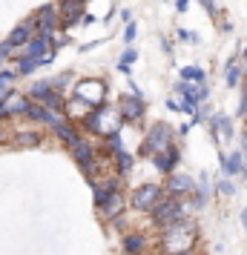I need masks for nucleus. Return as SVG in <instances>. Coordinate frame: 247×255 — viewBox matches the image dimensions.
<instances>
[{
	"label": "nucleus",
	"mask_w": 247,
	"mask_h": 255,
	"mask_svg": "<svg viewBox=\"0 0 247 255\" xmlns=\"http://www.w3.org/2000/svg\"><path fill=\"white\" fill-rule=\"evenodd\" d=\"M196 230L190 227L187 221H176V224H170V227H164V238H161V244H164V250L170 255H190V247L196 244Z\"/></svg>",
	"instance_id": "nucleus-1"
},
{
	"label": "nucleus",
	"mask_w": 247,
	"mask_h": 255,
	"mask_svg": "<svg viewBox=\"0 0 247 255\" xmlns=\"http://www.w3.org/2000/svg\"><path fill=\"white\" fill-rule=\"evenodd\" d=\"M170 146H173V127H170V124H153V127L147 129V138H144L138 155L153 158V155L170 149Z\"/></svg>",
	"instance_id": "nucleus-2"
},
{
	"label": "nucleus",
	"mask_w": 247,
	"mask_h": 255,
	"mask_svg": "<svg viewBox=\"0 0 247 255\" xmlns=\"http://www.w3.org/2000/svg\"><path fill=\"white\" fill-rule=\"evenodd\" d=\"M104 98H106V83L104 81H95V78H83V81L75 83V101L92 106H104Z\"/></svg>",
	"instance_id": "nucleus-3"
},
{
	"label": "nucleus",
	"mask_w": 247,
	"mask_h": 255,
	"mask_svg": "<svg viewBox=\"0 0 247 255\" xmlns=\"http://www.w3.org/2000/svg\"><path fill=\"white\" fill-rule=\"evenodd\" d=\"M184 212H187V207L178 204L176 198H161L153 207V221L158 227H170V224H176V221H184Z\"/></svg>",
	"instance_id": "nucleus-4"
},
{
	"label": "nucleus",
	"mask_w": 247,
	"mask_h": 255,
	"mask_svg": "<svg viewBox=\"0 0 247 255\" xmlns=\"http://www.w3.org/2000/svg\"><path fill=\"white\" fill-rule=\"evenodd\" d=\"M164 198V189L158 184H144V186H138L135 192H132V198H130V204L138 212H153V207L158 204Z\"/></svg>",
	"instance_id": "nucleus-5"
},
{
	"label": "nucleus",
	"mask_w": 247,
	"mask_h": 255,
	"mask_svg": "<svg viewBox=\"0 0 247 255\" xmlns=\"http://www.w3.org/2000/svg\"><path fill=\"white\" fill-rule=\"evenodd\" d=\"M72 158L78 161V166L83 169L86 181H89V186H92L95 184V146L89 143V140L78 138V143L72 146Z\"/></svg>",
	"instance_id": "nucleus-6"
},
{
	"label": "nucleus",
	"mask_w": 247,
	"mask_h": 255,
	"mask_svg": "<svg viewBox=\"0 0 247 255\" xmlns=\"http://www.w3.org/2000/svg\"><path fill=\"white\" fill-rule=\"evenodd\" d=\"M190 192H196V181L190 178V175H170L167 178V186H164V195L167 198H184V195H190Z\"/></svg>",
	"instance_id": "nucleus-7"
},
{
	"label": "nucleus",
	"mask_w": 247,
	"mask_h": 255,
	"mask_svg": "<svg viewBox=\"0 0 247 255\" xmlns=\"http://www.w3.org/2000/svg\"><path fill=\"white\" fill-rule=\"evenodd\" d=\"M144 112H147V101L135 98V95H127V98H121V104H118V115L124 118V121H130V124L141 121Z\"/></svg>",
	"instance_id": "nucleus-8"
},
{
	"label": "nucleus",
	"mask_w": 247,
	"mask_h": 255,
	"mask_svg": "<svg viewBox=\"0 0 247 255\" xmlns=\"http://www.w3.org/2000/svg\"><path fill=\"white\" fill-rule=\"evenodd\" d=\"M32 37H35V17H32V20H23V23L14 26L12 35L6 37V43H9L12 49H17V46H26V43H29Z\"/></svg>",
	"instance_id": "nucleus-9"
},
{
	"label": "nucleus",
	"mask_w": 247,
	"mask_h": 255,
	"mask_svg": "<svg viewBox=\"0 0 247 255\" xmlns=\"http://www.w3.org/2000/svg\"><path fill=\"white\" fill-rule=\"evenodd\" d=\"M92 192H95V207L101 209L106 201H109V198L121 192V181H118V178H112V181H101V184L95 181V184H92Z\"/></svg>",
	"instance_id": "nucleus-10"
},
{
	"label": "nucleus",
	"mask_w": 247,
	"mask_h": 255,
	"mask_svg": "<svg viewBox=\"0 0 247 255\" xmlns=\"http://www.w3.org/2000/svg\"><path fill=\"white\" fill-rule=\"evenodd\" d=\"M178 158H181V152H178V146L173 143L170 149H164V152H158V155H153V163H155V169H158V172L170 175L173 169H176Z\"/></svg>",
	"instance_id": "nucleus-11"
},
{
	"label": "nucleus",
	"mask_w": 247,
	"mask_h": 255,
	"mask_svg": "<svg viewBox=\"0 0 247 255\" xmlns=\"http://www.w3.org/2000/svg\"><path fill=\"white\" fill-rule=\"evenodd\" d=\"M49 52H55V49H52V43L35 35L29 43H26V52H23V55H17V58H29V60H40V63H43V58H46Z\"/></svg>",
	"instance_id": "nucleus-12"
},
{
	"label": "nucleus",
	"mask_w": 247,
	"mask_h": 255,
	"mask_svg": "<svg viewBox=\"0 0 247 255\" xmlns=\"http://www.w3.org/2000/svg\"><path fill=\"white\" fill-rule=\"evenodd\" d=\"M29 121H37V124H49V127L55 129L58 124H63L66 118H60V115H55V112H49V109H43V106H35V104H29V109L23 112Z\"/></svg>",
	"instance_id": "nucleus-13"
},
{
	"label": "nucleus",
	"mask_w": 247,
	"mask_h": 255,
	"mask_svg": "<svg viewBox=\"0 0 247 255\" xmlns=\"http://www.w3.org/2000/svg\"><path fill=\"white\" fill-rule=\"evenodd\" d=\"M58 14H63V29H69V26L78 23V17L83 14V6L78 0H60Z\"/></svg>",
	"instance_id": "nucleus-14"
},
{
	"label": "nucleus",
	"mask_w": 247,
	"mask_h": 255,
	"mask_svg": "<svg viewBox=\"0 0 247 255\" xmlns=\"http://www.w3.org/2000/svg\"><path fill=\"white\" fill-rule=\"evenodd\" d=\"M124 253L127 255H141L144 250H147V238L144 235H138V232H132V235H124Z\"/></svg>",
	"instance_id": "nucleus-15"
},
{
	"label": "nucleus",
	"mask_w": 247,
	"mask_h": 255,
	"mask_svg": "<svg viewBox=\"0 0 247 255\" xmlns=\"http://www.w3.org/2000/svg\"><path fill=\"white\" fill-rule=\"evenodd\" d=\"M222 169L224 175H245V158L239 155V152H233V155H227V158H222Z\"/></svg>",
	"instance_id": "nucleus-16"
},
{
	"label": "nucleus",
	"mask_w": 247,
	"mask_h": 255,
	"mask_svg": "<svg viewBox=\"0 0 247 255\" xmlns=\"http://www.w3.org/2000/svg\"><path fill=\"white\" fill-rule=\"evenodd\" d=\"M210 129H213V138L219 140V132H222L224 138H233V121L224 115H213L210 121Z\"/></svg>",
	"instance_id": "nucleus-17"
},
{
	"label": "nucleus",
	"mask_w": 247,
	"mask_h": 255,
	"mask_svg": "<svg viewBox=\"0 0 247 255\" xmlns=\"http://www.w3.org/2000/svg\"><path fill=\"white\" fill-rule=\"evenodd\" d=\"M55 135H58L63 143H69V146H75V143H78V138H81V135H78V129L72 127V121L58 124V127H55Z\"/></svg>",
	"instance_id": "nucleus-18"
},
{
	"label": "nucleus",
	"mask_w": 247,
	"mask_h": 255,
	"mask_svg": "<svg viewBox=\"0 0 247 255\" xmlns=\"http://www.w3.org/2000/svg\"><path fill=\"white\" fill-rule=\"evenodd\" d=\"M121 209H124V195L118 192L101 207V212H104V218H115V215H121Z\"/></svg>",
	"instance_id": "nucleus-19"
},
{
	"label": "nucleus",
	"mask_w": 247,
	"mask_h": 255,
	"mask_svg": "<svg viewBox=\"0 0 247 255\" xmlns=\"http://www.w3.org/2000/svg\"><path fill=\"white\" fill-rule=\"evenodd\" d=\"M40 104H43V109H49V112H63V98H60V92H55V89L43 95Z\"/></svg>",
	"instance_id": "nucleus-20"
},
{
	"label": "nucleus",
	"mask_w": 247,
	"mask_h": 255,
	"mask_svg": "<svg viewBox=\"0 0 247 255\" xmlns=\"http://www.w3.org/2000/svg\"><path fill=\"white\" fill-rule=\"evenodd\" d=\"M181 81L184 83H204L207 78H204V69L201 66H184L181 69Z\"/></svg>",
	"instance_id": "nucleus-21"
},
{
	"label": "nucleus",
	"mask_w": 247,
	"mask_h": 255,
	"mask_svg": "<svg viewBox=\"0 0 247 255\" xmlns=\"http://www.w3.org/2000/svg\"><path fill=\"white\" fill-rule=\"evenodd\" d=\"M14 143L23 146V149H32V146L40 143V135H37V132H17V135H14Z\"/></svg>",
	"instance_id": "nucleus-22"
},
{
	"label": "nucleus",
	"mask_w": 247,
	"mask_h": 255,
	"mask_svg": "<svg viewBox=\"0 0 247 255\" xmlns=\"http://www.w3.org/2000/svg\"><path fill=\"white\" fill-rule=\"evenodd\" d=\"M242 81V66H239V58H233L227 63V86H239Z\"/></svg>",
	"instance_id": "nucleus-23"
},
{
	"label": "nucleus",
	"mask_w": 247,
	"mask_h": 255,
	"mask_svg": "<svg viewBox=\"0 0 247 255\" xmlns=\"http://www.w3.org/2000/svg\"><path fill=\"white\" fill-rule=\"evenodd\" d=\"M115 161H118V172L121 175H127V172H132V161H135V158H132L130 152H115Z\"/></svg>",
	"instance_id": "nucleus-24"
},
{
	"label": "nucleus",
	"mask_w": 247,
	"mask_h": 255,
	"mask_svg": "<svg viewBox=\"0 0 247 255\" xmlns=\"http://www.w3.org/2000/svg\"><path fill=\"white\" fill-rule=\"evenodd\" d=\"M26 109H29V101L17 98L14 104H6V109H3V118H9V115H23Z\"/></svg>",
	"instance_id": "nucleus-25"
},
{
	"label": "nucleus",
	"mask_w": 247,
	"mask_h": 255,
	"mask_svg": "<svg viewBox=\"0 0 247 255\" xmlns=\"http://www.w3.org/2000/svg\"><path fill=\"white\" fill-rule=\"evenodd\" d=\"M46 92H52V81H37L32 83V89H29V98H35V101H40Z\"/></svg>",
	"instance_id": "nucleus-26"
},
{
	"label": "nucleus",
	"mask_w": 247,
	"mask_h": 255,
	"mask_svg": "<svg viewBox=\"0 0 247 255\" xmlns=\"http://www.w3.org/2000/svg\"><path fill=\"white\" fill-rule=\"evenodd\" d=\"M37 66H43V63H40V60H29V58H20V63H17V72H20V75H32V72H35Z\"/></svg>",
	"instance_id": "nucleus-27"
},
{
	"label": "nucleus",
	"mask_w": 247,
	"mask_h": 255,
	"mask_svg": "<svg viewBox=\"0 0 247 255\" xmlns=\"http://www.w3.org/2000/svg\"><path fill=\"white\" fill-rule=\"evenodd\" d=\"M106 152H121V132H109L106 135Z\"/></svg>",
	"instance_id": "nucleus-28"
},
{
	"label": "nucleus",
	"mask_w": 247,
	"mask_h": 255,
	"mask_svg": "<svg viewBox=\"0 0 247 255\" xmlns=\"http://www.w3.org/2000/svg\"><path fill=\"white\" fill-rule=\"evenodd\" d=\"M135 60H138V52L135 49H127L121 55V60H118V69H130V63H135Z\"/></svg>",
	"instance_id": "nucleus-29"
},
{
	"label": "nucleus",
	"mask_w": 247,
	"mask_h": 255,
	"mask_svg": "<svg viewBox=\"0 0 247 255\" xmlns=\"http://www.w3.org/2000/svg\"><path fill=\"white\" fill-rule=\"evenodd\" d=\"M135 35H138V26L132 23H127V29H124V40H127V43H132V40H135Z\"/></svg>",
	"instance_id": "nucleus-30"
},
{
	"label": "nucleus",
	"mask_w": 247,
	"mask_h": 255,
	"mask_svg": "<svg viewBox=\"0 0 247 255\" xmlns=\"http://www.w3.org/2000/svg\"><path fill=\"white\" fill-rule=\"evenodd\" d=\"M12 81H14V72H9V69L0 72V89H6V86H9Z\"/></svg>",
	"instance_id": "nucleus-31"
},
{
	"label": "nucleus",
	"mask_w": 247,
	"mask_h": 255,
	"mask_svg": "<svg viewBox=\"0 0 247 255\" xmlns=\"http://www.w3.org/2000/svg\"><path fill=\"white\" fill-rule=\"evenodd\" d=\"M216 186L222 189L224 195H233V192H236V189H233V184H230V181H219V184H216Z\"/></svg>",
	"instance_id": "nucleus-32"
},
{
	"label": "nucleus",
	"mask_w": 247,
	"mask_h": 255,
	"mask_svg": "<svg viewBox=\"0 0 247 255\" xmlns=\"http://www.w3.org/2000/svg\"><path fill=\"white\" fill-rule=\"evenodd\" d=\"M201 6L207 9V14H210V17H216V12H219V9H216V3H213V0H201Z\"/></svg>",
	"instance_id": "nucleus-33"
},
{
	"label": "nucleus",
	"mask_w": 247,
	"mask_h": 255,
	"mask_svg": "<svg viewBox=\"0 0 247 255\" xmlns=\"http://www.w3.org/2000/svg\"><path fill=\"white\" fill-rule=\"evenodd\" d=\"M12 52H14V49L9 46V43H6V40H3V43H0V60H3V58H9V55H12Z\"/></svg>",
	"instance_id": "nucleus-34"
},
{
	"label": "nucleus",
	"mask_w": 247,
	"mask_h": 255,
	"mask_svg": "<svg viewBox=\"0 0 247 255\" xmlns=\"http://www.w3.org/2000/svg\"><path fill=\"white\" fill-rule=\"evenodd\" d=\"M178 35H181V40H193V43H199V37H196V35H190L187 29H178Z\"/></svg>",
	"instance_id": "nucleus-35"
},
{
	"label": "nucleus",
	"mask_w": 247,
	"mask_h": 255,
	"mask_svg": "<svg viewBox=\"0 0 247 255\" xmlns=\"http://www.w3.org/2000/svg\"><path fill=\"white\" fill-rule=\"evenodd\" d=\"M239 118H247V95L242 98V106H239Z\"/></svg>",
	"instance_id": "nucleus-36"
},
{
	"label": "nucleus",
	"mask_w": 247,
	"mask_h": 255,
	"mask_svg": "<svg viewBox=\"0 0 247 255\" xmlns=\"http://www.w3.org/2000/svg\"><path fill=\"white\" fill-rule=\"evenodd\" d=\"M176 6H178V12H187V6H190V0H176Z\"/></svg>",
	"instance_id": "nucleus-37"
},
{
	"label": "nucleus",
	"mask_w": 247,
	"mask_h": 255,
	"mask_svg": "<svg viewBox=\"0 0 247 255\" xmlns=\"http://www.w3.org/2000/svg\"><path fill=\"white\" fill-rule=\"evenodd\" d=\"M3 109H6V98H0V118H3Z\"/></svg>",
	"instance_id": "nucleus-38"
},
{
	"label": "nucleus",
	"mask_w": 247,
	"mask_h": 255,
	"mask_svg": "<svg viewBox=\"0 0 247 255\" xmlns=\"http://www.w3.org/2000/svg\"><path fill=\"white\" fill-rule=\"evenodd\" d=\"M242 224H245V230H247V209L242 212Z\"/></svg>",
	"instance_id": "nucleus-39"
},
{
	"label": "nucleus",
	"mask_w": 247,
	"mask_h": 255,
	"mask_svg": "<svg viewBox=\"0 0 247 255\" xmlns=\"http://www.w3.org/2000/svg\"><path fill=\"white\" fill-rule=\"evenodd\" d=\"M78 3H81V6H83V3H86V0H78Z\"/></svg>",
	"instance_id": "nucleus-40"
},
{
	"label": "nucleus",
	"mask_w": 247,
	"mask_h": 255,
	"mask_svg": "<svg viewBox=\"0 0 247 255\" xmlns=\"http://www.w3.org/2000/svg\"><path fill=\"white\" fill-rule=\"evenodd\" d=\"M0 140H3V135H0Z\"/></svg>",
	"instance_id": "nucleus-41"
},
{
	"label": "nucleus",
	"mask_w": 247,
	"mask_h": 255,
	"mask_svg": "<svg viewBox=\"0 0 247 255\" xmlns=\"http://www.w3.org/2000/svg\"><path fill=\"white\" fill-rule=\"evenodd\" d=\"M167 255H170V253H167Z\"/></svg>",
	"instance_id": "nucleus-42"
},
{
	"label": "nucleus",
	"mask_w": 247,
	"mask_h": 255,
	"mask_svg": "<svg viewBox=\"0 0 247 255\" xmlns=\"http://www.w3.org/2000/svg\"><path fill=\"white\" fill-rule=\"evenodd\" d=\"M245 55H247V52H245Z\"/></svg>",
	"instance_id": "nucleus-43"
}]
</instances>
